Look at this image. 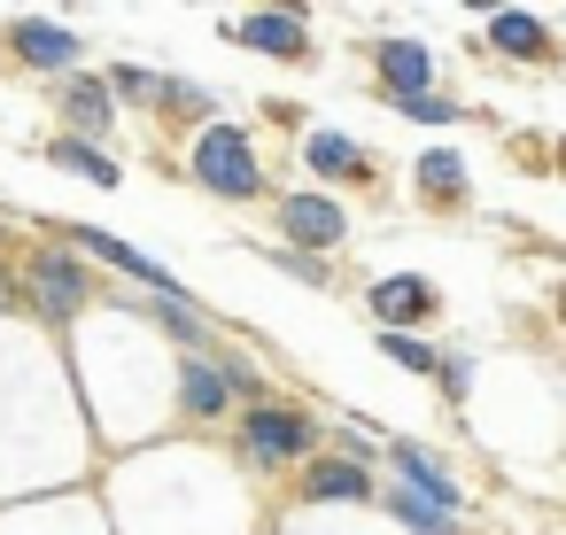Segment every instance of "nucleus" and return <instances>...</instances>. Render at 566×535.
<instances>
[{"label": "nucleus", "mask_w": 566, "mask_h": 535, "mask_svg": "<svg viewBox=\"0 0 566 535\" xmlns=\"http://www.w3.org/2000/svg\"><path fill=\"white\" fill-rule=\"evenodd\" d=\"M226 40H233V48H256V55H272V63H303V55H311V24H303L295 9H249V17L226 24Z\"/></svg>", "instance_id": "6e6552de"}, {"label": "nucleus", "mask_w": 566, "mask_h": 535, "mask_svg": "<svg viewBox=\"0 0 566 535\" xmlns=\"http://www.w3.org/2000/svg\"><path fill=\"white\" fill-rule=\"evenodd\" d=\"M272 264H280L287 280H303V287H318V295L334 287V272H326V256H295V249H272Z\"/></svg>", "instance_id": "b1692460"}, {"label": "nucleus", "mask_w": 566, "mask_h": 535, "mask_svg": "<svg viewBox=\"0 0 566 535\" xmlns=\"http://www.w3.org/2000/svg\"><path fill=\"white\" fill-rule=\"evenodd\" d=\"M411 125H427V133H450L458 117H465V102H450V94H419V102H396Z\"/></svg>", "instance_id": "5701e85b"}, {"label": "nucleus", "mask_w": 566, "mask_h": 535, "mask_svg": "<svg viewBox=\"0 0 566 535\" xmlns=\"http://www.w3.org/2000/svg\"><path fill=\"white\" fill-rule=\"evenodd\" d=\"M78 264L94 256V264H109V272H125V280H140L148 295H179V280H171V264H156L148 249H133V241H117V233H102V225H78L71 218V241H63Z\"/></svg>", "instance_id": "7ed1b4c3"}, {"label": "nucleus", "mask_w": 566, "mask_h": 535, "mask_svg": "<svg viewBox=\"0 0 566 535\" xmlns=\"http://www.w3.org/2000/svg\"><path fill=\"white\" fill-rule=\"evenodd\" d=\"M187 171H195V187H210L218 202H264V164H256V140H249L241 125H202Z\"/></svg>", "instance_id": "f257e3e1"}, {"label": "nucleus", "mask_w": 566, "mask_h": 535, "mask_svg": "<svg viewBox=\"0 0 566 535\" xmlns=\"http://www.w3.org/2000/svg\"><path fill=\"white\" fill-rule=\"evenodd\" d=\"M388 458H396V473H403V481H396L403 496H419L427 512H442V520H458V504H465V496H458V481H450V465H442V458H434L427 442H388Z\"/></svg>", "instance_id": "9d476101"}, {"label": "nucleus", "mask_w": 566, "mask_h": 535, "mask_svg": "<svg viewBox=\"0 0 566 535\" xmlns=\"http://www.w3.org/2000/svg\"><path fill=\"white\" fill-rule=\"evenodd\" d=\"M380 349H388L403 373H419V380H434V365H442V349H434L427 334H380Z\"/></svg>", "instance_id": "412c9836"}, {"label": "nucleus", "mask_w": 566, "mask_h": 535, "mask_svg": "<svg viewBox=\"0 0 566 535\" xmlns=\"http://www.w3.org/2000/svg\"><path fill=\"white\" fill-rule=\"evenodd\" d=\"M303 496H311V504H373L380 481H373L365 465H349V458H318V465L303 473Z\"/></svg>", "instance_id": "ddd939ff"}, {"label": "nucleus", "mask_w": 566, "mask_h": 535, "mask_svg": "<svg viewBox=\"0 0 566 535\" xmlns=\"http://www.w3.org/2000/svg\"><path fill=\"white\" fill-rule=\"evenodd\" d=\"M373 71H380L388 102H419V94H434V48L411 40V32H380V40H373Z\"/></svg>", "instance_id": "423d86ee"}, {"label": "nucleus", "mask_w": 566, "mask_h": 535, "mask_svg": "<svg viewBox=\"0 0 566 535\" xmlns=\"http://www.w3.org/2000/svg\"><path fill=\"white\" fill-rule=\"evenodd\" d=\"M280 233H287L295 256H326V249H342L349 210H342L334 195H287V202H280Z\"/></svg>", "instance_id": "0eeeda50"}, {"label": "nucleus", "mask_w": 566, "mask_h": 535, "mask_svg": "<svg viewBox=\"0 0 566 535\" xmlns=\"http://www.w3.org/2000/svg\"><path fill=\"white\" fill-rule=\"evenodd\" d=\"M434 380H442L450 396H465V388H473V357H465V349H450V357L434 365Z\"/></svg>", "instance_id": "393cba45"}, {"label": "nucleus", "mask_w": 566, "mask_h": 535, "mask_svg": "<svg viewBox=\"0 0 566 535\" xmlns=\"http://www.w3.org/2000/svg\"><path fill=\"white\" fill-rule=\"evenodd\" d=\"M24 280H32V303H40L48 318H78V311L94 303V272H86L71 249H40Z\"/></svg>", "instance_id": "39448f33"}, {"label": "nucleus", "mask_w": 566, "mask_h": 535, "mask_svg": "<svg viewBox=\"0 0 566 535\" xmlns=\"http://www.w3.org/2000/svg\"><path fill=\"white\" fill-rule=\"evenodd\" d=\"M55 109H63L71 140H86V148H102V140H109V125H117L109 86H102V78H86V71H71V78L55 86Z\"/></svg>", "instance_id": "9b49d317"}, {"label": "nucleus", "mask_w": 566, "mask_h": 535, "mask_svg": "<svg viewBox=\"0 0 566 535\" xmlns=\"http://www.w3.org/2000/svg\"><path fill=\"white\" fill-rule=\"evenodd\" d=\"M156 109H171V117H210V109H218V86H202V78H156Z\"/></svg>", "instance_id": "aec40b11"}, {"label": "nucleus", "mask_w": 566, "mask_h": 535, "mask_svg": "<svg viewBox=\"0 0 566 535\" xmlns=\"http://www.w3.org/2000/svg\"><path fill=\"white\" fill-rule=\"evenodd\" d=\"M156 78H164V71H148V63H109V71H102L109 102H133V109H156Z\"/></svg>", "instance_id": "6ab92c4d"}, {"label": "nucleus", "mask_w": 566, "mask_h": 535, "mask_svg": "<svg viewBox=\"0 0 566 535\" xmlns=\"http://www.w3.org/2000/svg\"><path fill=\"white\" fill-rule=\"evenodd\" d=\"M311 442H318V427H311V411H295V403H272V396H256V403L241 411V450H249V465H256V473H272V465H295Z\"/></svg>", "instance_id": "f03ea898"}, {"label": "nucleus", "mask_w": 566, "mask_h": 535, "mask_svg": "<svg viewBox=\"0 0 566 535\" xmlns=\"http://www.w3.org/2000/svg\"><path fill=\"white\" fill-rule=\"evenodd\" d=\"M365 303H373V318H380V334H411V326H427L434 318V280H419V272H388V280H373L365 287Z\"/></svg>", "instance_id": "1a4fd4ad"}, {"label": "nucleus", "mask_w": 566, "mask_h": 535, "mask_svg": "<svg viewBox=\"0 0 566 535\" xmlns=\"http://www.w3.org/2000/svg\"><path fill=\"white\" fill-rule=\"evenodd\" d=\"M48 164H55V171H78V179H94V187H125V164H117L109 148H86V140H71V133L48 148Z\"/></svg>", "instance_id": "dca6fc26"}, {"label": "nucleus", "mask_w": 566, "mask_h": 535, "mask_svg": "<svg viewBox=\"0 0 566 535\" xmlns=\"http://www.w3.org/2000/svg\"><path fill=\"white\" fill-rule=\"evenodd\" d=\"M481 40H489L496 55H512V63H543V55H551V32H543V17H527V9H496V17L481 24Z\"/></svg>", "instance_id": "4468645a"}, {"label": "nucleus", "mask_w": 566, "mask_h": 535, "mask_svg": "<svg viewBox=\"0 0 566 535\" xmlns=\"http://www.w3.org/2000/svg\"><path fill=\"white\" fill-rule=\"evenodd\" d=\"M419 195H434V202H458V195H465V156L434 140V148L419 156Z\"/></svg>", "instance_id": "f3484780"}, {"label": "nucleus", "mask_w": 566, "mask_h": 535, "mask_svg": "<svg viewBox=\"0 0 566 535\" xmlns=\"http://www.w3.org/2000/svg\"><path fill=\"white\" fill-rule=\"evenodd\" d=\"M156 318H164V334H171L179 349H210V318H202L187 295H156Z\"/></svg>", "instance_id": "a211bd4d"}, {"label": "nucleus", "mask_w": 566, "mask_h": 535, "mask_svg": "<svg viewBox=\"0 0 566 535\" xmlns=\"http://www.w3.org/2000/svg\"><path fill=\"white\" fill-rule=\"evenodd\" d=\"M179 411H195V419H226L233 411V388L218 380L210 349H179Z\"/></svg>", "instance_id": "f8f14e48"}, {"label": "nucleus", "mask_w": 566, "mask_h": 535, "mask_svg": "<svg viewBox=\"0 0 566 535\" xmlns=\"http://www.w3.org/2000/svg\"><path fill=\"white\" fill-rule=\"evenodd\" d=\"M380 504H388V512H396V520H403L411 535H458V520H442V512H427V504H419V496H403V489H388Z\"/></svg>", "instance_id": "4be33fe9"}, {"label": "nucleus", "mask_w": 566, "mask_h": 535, "mask_svg": "<svg viewBox=\"0 0 566 535\" xmlns=\"http://www.w3.org/2000/svg\"><path fill=\"white\" fill-rule=\"evenodd\" d=\"M303 171H311V179H365L373 164H365V148H357L349 133L318 125V133H303Z\"/></svg>", "instance_id": "2eb2a0df"}, {"label": "nucleus", "mask_w": 566, "mask_h": 535, "mask_svg": "<svg viewBox=\"0 0 566 535\" xmlns=\"http://www.w3.org/2000/svg\"><path fill=\"white\" fill-rule=\"evenodd\" d=\"M9 55L32 63V71H48V78H71L86 63V40L71 24H55V17H9Z\"/></svg>", "instance_id": "20e7f679"}]
</instances>
